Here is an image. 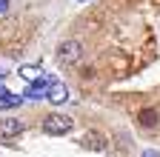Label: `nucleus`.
I'll return each mask as SVG.
<instances>
[{"label":"nucleus","instance_id":"6","mask_svg":"<svg viewBox=\"0 0 160 157\" xmlns=\"http://www.w3.org/2000/svg\"><path fill=\"white\" fill-rule=\"evenodd\" d=\"M46 97H49L52 103H57V106H60V103H66V100H69V89H66L63 83H57V80H54V83L46 89Z\"/></svg>","mask_w":160,"mask_h":157},{"label":"nucleus","instance_id":"11","mask_svg":"<svg viewBox=\"0 0 160 157\" xmlns=\"http://www.w3.org/2000/svg\"><path fill=\"white\" fill-rule=\"evenodd\" d=\"M140 157H160V154H157L154 149H149V151H143V154H140Z\"/></svg>","mask_w":160,"mask_h":157},{"label":"nucleus","instance_id":"9","mask_svg":"<svg viewBox=\"0 0 160 157\" xmlns=\"http://www.w3.org/2000/svg\"><path fill=\"white\" fill-rule=\"evenodd\" d=\"M20 77H23V80H37V77H40V69L37 66H23V69H20Z\"/></svg>","mask_w":160,"mask_h":157},{"label":"nucleus","instance_id":"5","mask_svg":"<svg viewBox=\"0 0 160 157\" xmlns=\"http://www.w3.org/2000/svg\"><path fill=\"white\" fill-rule=\"evenodd\" d=\"M20 131H23V123L17 117H3L0 120V137H17Z\"/></svg>","mask_w":160,"mask_h":157},{"label":"nucleus","instance_id":"10","mask_svg":"<svg viewBox=\"0 0 160 157\" xmlns=\"http://www.w3.org/2000/svg\"><path fill=\"white\" fill-rule=\"evenodd\" d=\"M9 12V0H0V14H6Z\"/></svg>","mask_w":160,"mask_h":157},{"label":"nucleus","instance_id":"7","mask_svg":"<svg viewBox=\"0 0 160 157\" xmlns=\"http://www.w3.org/2000/svg\"><path fill=\"white\" fill-rule=\"evenodd\" d=\"M20 103H23V97H17V94H12L9 89L0 86V109H17Z\"/></svg>","mask_w":160,"mask_h":157},{"label":"nucleus","instance_id":"4","mask_svg":"<svg viewBox=\"0 0 160 157\" xmlns=\"http://www.w3.org/2000/svg\"><path fill=\"white\" fill-rule=\"evenodd\" d=\"M52 83H54V77H46V74H43V77H37V80L29 86L26 97H32V100H37V97H46V89H49Z\"/></svg>","mask_w":160,"mask_h":157},{"label":"nucleus","instance_id":"12","mask_svg":"<svg viewBox=\"0 0 160 157\" xmlns=\"http://www.w3.org/2000/svg\"><path fill=\"white\" fill-rule=\"evenodd\" d=\"M3 77H6V71H0V80H3Z\"/></svg>","mask_w":160,"mask_h":157},{"label":"nucleus","instance_id":"1","mask_svg":"<svg viewBox=\"0 0 160 157\" xmlns=\"http://www.w3.org/2000/svg\"><path fill=\"white\" fill-rule=\"evenodd\" d=\"M74 129V120L69 114H49L43 117V131L46 134H69Z\"/></svg>","mask_w":160,"mask_h":157},{"label":"nucleus","instance_id":"13","mask_svg":"<svg viewBox=\"0 0 160 157\" xmlns=\"http://www.w3.org/2000/svg\"><path fill=\"white\" fill-rule=\"evenodd\" d=\"M77 3H86V0H77Z\"/></svg>","mask_w":160,"mask_h":157},{"label":"nucleus","instance_id":"3","mask_svg":"<svg viewBox=\"0 0 160 157\" xmlns=\"http://www.w3.org/2000/svg\"><path fill=\"white\" fill-rule=\"evenodd\" d=\"M80 146L83 149H89V151H106V137L100 134V131H86L83 134V140H80Z\"/></svg>","mask_w":160,"mask_h":157},{"label":"nucleus","instance_id":"8","mask_svg":"<svg viewBox=\"0 0 160 157\" xmlns=\"http://www.w3.org/2000/svg\"><path fill=\"white\" fill-rule=\"evenodd\" d=\"M137 120H140V126H146V129H149V126H157V111H154V109H143Z\"/></svg>","mask_w":160,"mask_h":157},{"label":"nucleus","instance_id":"2","mask_svg":"<svg viewBox=\"0 0 160 157\" xmlns=\"http://www.w3.org/2000/svg\"><path fill=\"white\" fill-rule=\"evenodd\" d=\"M80 54H83V49H80L77 40H63V43L57 46V60L66 63V66H74L80 60Z\"/></svg>","mask_w":160,"mask_h":157}]
</instances>
